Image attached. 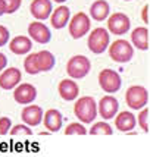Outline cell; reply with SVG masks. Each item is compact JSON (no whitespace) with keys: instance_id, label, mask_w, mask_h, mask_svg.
<instances>
[{"instance_id":"obj_1","label":"cell","mask_w":150,"mask_h":157,"mask_svg":"<svg viewBox=\"0 0 150 157\" xmlns=\"http://www.w3.org/2000/svg\"><path fill=\"white\" fill-rule=\"evenodd\" d=\"M74 113L82 123H91L97 115V104L93 97H82L74 106Z\"/></svg>"},{"instance_id":"obj_2","label":"cell","mask_w":150,"mask_h":157,"mask_svg":"<svg viewBox=\"0 0 150 157\" xmlns=\"http://www.w3.org/2000/svg\"><path fill=\"white\" fill-rule=\"evenodd\" d=\"M109 56L118 63H127L134 56V47L127 40H116L109 47Z\"/></svg>"},{"instance_id":"obj_3","label":"cell","mask_w":150,"mask_h":157,"mask_svg":"<svg viewBox=\"0 0 150 157\" xmlns=\"http://www.w3.org/2000/svg\"><path fill=\"white\" fill-rule=\"evenodd\" d=\"M125 101L131 109L141 110V107H144L149 101V93L141 85H132L125 93Z\"/></svg>"},{"instance_id":"obj_4","label":"cell","mask_w":150,"mask_h":157,"mask_svg":"<svg viewBox=\"0 0 150 157\" xmlns=\"http://www.w3.org/2000/svg\"><path fill=\"white\" fill-rule=\"evenodd\" d=\"M91 63L85 56H74L66 65V74L74 79H81L90 72Z\"/></svg>"},{"instance_id":"obj_5","label":"cell","mask_w":150,"mask_h":157,"mask_svg":"<svg viewBox=\"0 0 150 157\" xmlns=\"http://www.w3.org/2000/svg\"><path fill=\"white\" fill-rule=\"evenodd\" d=\"M109 33L105 28H96L94 31H91L89 37V48L91 53L94 55H100L103 53L106 47L109 46Z\"/></svg>"},{"instance_id":"obj_6","label":"cell","mask_w":150,"mask_h":157,"mask_svg":"<svg viewBox=\"0 0 150 157\" xmlns=\"http://www.w3.org/2000/svg\"><path fill=\"white\" fill-rule=\"evenodd\" d=\"M99 84L105 93L113 94L121 88L122 81H121V76L118 75V72L112 71V69H105L99 74Z\"/></svg>"},{"instance_id":"obj_7","label":"cell","mask_w":150,"mask_h":157,"mask_svg":"<svg viewBox=\"0 0 150 157\" xmlns=\"http://www.w3.org/2000/svg\"><path fill=\"white\" fill-rule=\"evenodd\" d=\"M90 31V19L84 12H78L72 16L71 24H69V34L72 38L78 40L82 35H85Z\"/></svg>"},{"instance_id":"obj_8","label":"cell","mask_w":150,"mask_h":157,"mask_svg":"<svg viewBox=\"0 0 150 157\" xmlns=\"http://www.w3.org/2000/svg\"><path fill=\"white\" fill-rule=\"evenodd\" d=\"M130 18L125 13H113L108 21V28L112 34L122 35L130 31Z\"/></svg>"},{"instance_id":"obj_9","label":"cell","mask_w":150,"mask_h":157,"mask_svg":"<svg viewBox=\"0 0 150 157\" xmlns=\"http://www.w3.org/2000/svg\"><path fill=\"white\" fill-rule=\"evenodd\" d=\"M35 97H37V90L31 84H21L14 93L15 101L19 104H30L35 100Z\"/></svg>"},{"instance_id":"obj_10","label":"cell","mask_w":150,"mask_h":157,"mask_svg":"<svg viewBox=\"0 0 150 157\" xmlns=\"http://www.w3.org/2000/svg\"><path fill=\"white\" fill-rule=\"evenodd\" d=\"M28 34L31 35V38H33L35 43H40V44H46V43H49L50 38H52L50 29H49L44 24H41V22H33V24H30Z\"/></svg>"},{"instance_id":"obj_11","label":"cell","mask_w":150,"mask_h":157,"mask_svg":"<svg viewBox=\"0 0 150 157\" xmlns=\"http://www.w3.org/2000/svg\"><path fill=\"white\" fill-rule=\"evenodd\" d=\"M118 107H119V103L115 97L112 96H106L103 97L100 103H99V112H100V116L103 119H112L115 117L116 112H118Z\"/></svg>"},{"instance_id":"obj_12","label":"cell","mask_w":150,"mask_h":157,"mask_svg":"<svg viewBox=\"0 0 150 157\" xmlns=\"http://www.w3.org/2000/svg\"><path fill=\"white\" fill-rule=\"evenodd\" d=\"M30 12L37 19H47L52 13V2L50 0H33L30 6Z\"/></svg>"},{"instance_id":"obj_13","label":"cell","mask_w":150,"mask_h":157,"mask_svg":"<svg viewBox=\"0 0 150 157\" xmlns=\"http://www.w3.org/2000/svg\"><path fill=\"white\" fill-rule=\"evenodd\" d=\"M21 71L16 68L6 69L2 75H0V87L3 90H12L21 82Z\"/></svg>"},{"instance_id":"obj_14","label":"cell","mask_w":150,"mask_h":157,"mask_svg":"<svg viewBox=\"0 0 150 157\" xmlns=\"http://www.w3.org/2000/svg\"><path fill=\"white\" fill-rule=\"evenodd\" d=\"M21 116H22V121L27 123V125H30V126H37V125L41 122L43 110H41V107H38V106H27V107H24Z\"/></svg>"},{"instance_id":"obj_15","label":"cell","mask_w":150,"mask_h":157,"mask_svg":"<svg viewBox=\"0 0 150 157\" xmlns=\"http://www.w3.org/2000/svg\"><path fill=\"white\" fill-rule=\"evenodd\" d=\"M131 41L134 47L140 48V50H147L149 48V29L146 27L136 28L131 34Z\"/></svg>"},{"instance_id":"obj_16","label":"cell","mask_w":150,"mask_h":157,"mask_svg":"<svg viewBox=\"0 0 150 157\" xmlns=\"http://www.w3.org/2000/svg\"><path fill=\"white\" fill-rule=\"evenodd\" d=\"M44 126L47 128L50 132H56V131H59L62 128V115L59 113V110L56 109H50L46 112V115H44Z\"/></svg>"},{"instance_id":"obj_17","label":"cell","mask_w":150,"mask_h":157,"mask_svg":"<svg viewBox=\"0 0 150 157\" xmlns=\"http://www.w3.org/2000/svg\"><path fill=\"white\" fill-rule=\"evenodd\" d=\"M59 96L66 101L74 100L78 96V85L72 79H63L59 84Z\"/></svg>"},{"instance_id":"obj_18","label":"cell","mask_w":150,"mask_h":157,"mask_svg":"<svg viewBox=\"0 0 150 157\" xmlns=\"http://www.w3.org/2000/svg\"><path fill=\"white\" fill-rule=\"evenodd\" d=\"M33 47V43L31 40L28 38V37H15L14 40L10 41V44H9V48H10V52L15 53V55H25L28 53L30 50Z\"/></svg>"},{"instance_id":"obj_19","label":"cell","mask_w":150,"mask_h":157,"mask_svg":"<svg viewBox=\"0 0 150 157\" xmlns=\"http://www.w3.org/2000/svg\"><path fill=\"white\" fill-rule=\"evenodd\" d=\"M115 125L119 131L128 132V131L134 129V126H136V116L130 112H121L115 119Z\"/></svg>"},{"instance_id":"obj_20","label":"cell","mask_w":150,"mask_h":157,"mask_svg":"<svg viewBox=\"0 0 150 157\" xmlns=\"http://www.w3.org/2000/svg\"><path fill=\"white\" fill-rule=\"evenodd\" d=\"M90 15L94 21H105L109 15V3L106 0H96L90 7Z\"/></svg>"},{"instance_id":"obj_21","label":"cell","mask_w":150,"mask_h":157,"mask_svg":"<svg viewBox=\"0 0 150 157\" xmlns=\"http://www.w3.org/2000/svg\"><path fill=\"white\" fill-rule=\"evenodd\" d=\"M37 66L40 72H49L55 66V56L47 50H41L37 53Z\"/></svg>"},{"instance_id":"obj_22","label":"cell","mask_w":150,"mask_h":157,"mask_svg":"<svg viewBox=\"0 0 150 157\" xmlns=\"http://www.w3.org/2000/svg\"><path fill=\"white\" fill-rule=\"evenodd\" d=\"M52 25L56 28V29H61L63 28L69 21V9L66 6H61L57 7L53 15H52Z\"/></svg>"},{"instance_id":"obj_23","label":"cell","mask_w":150,"mask_h":157,"mask_svg":"<svg viewBox=\"0 0 150 157\" xmlns=\"http://www.w3.org/2000/svg\"><path fill=\"white\" fill-rule=\"evenodd\" d=\"M91 135H112V128L106 122H97L93 125V128L89 131Z\"/></svg>"},{"instance_id":"obj_24","label":"cell","mask_w":150,"mask_h":157,"mask_svg":"<svg viewBox=\"0 0 150 157\" xmlns=\"http://www.w3.org/2000/svg\"><path fill=\"white\" fill-rule=\"evenodd\" d=\"M24 68L27 71V74H30V75H35V74L40 72V71H38V66H37V53H33V55H30L27 59H25Z\"/></svg>"},{"instance_id":"obj_25","label":"cell","mask_w":150,"mask_h":157,"mask_svg":"<svg viewBox=\"0 0 150 157\" xmlns=\"http://www.w3.org/2000/svg\"><path fill=\"white\" fill-rule=\"evenodd\" d=\"M65 134L66 135H85L87 129L82 126L81 123H71L68 128L65 129Z\"/></svg>"},{"instance_id":"obj_26","label":"cell","mask_w":150,"mask_h":157,"mask_svg":"<svg viewBox=\"0 0 150 157\" xmlns=\"http://www.w3.org/2000/svg\"><path fill=\"white\" fill-rule=\"evenodd\" d=\"M138 123H140V128L144 132H149V109H143L138 115Z\"/></svg>"},{"instance_id":"obj_27","label":"cell","mask_w":150,"mask_h":157,"mask_svg":"<svg viewBox=\"0 0 150 157\" xmlns=\"http://www.w3.org/2000/svg\"><path fill=\"white\" fill-rule=\"evenodd\" d=\"M6 5V13H14L21 7L22 0H3Z\"/></svg>"},{"instance_id":"obj_28","label":"cell","mask_w":150,"mask_h":157,"mask_svg":"<svg viewBox=\"0 0 150 157\" xmlns=\"http://www.w3.org/2000/svg\"><path fill=\"white\" fill-rule=\"evenodd\" d=\"M19 134H25V135H31L33 131L25 125H15L12 128V135H19Z\"/></svg>"},{"instance_id":"obj_29","label":"cell","mask_w":150,"mask_h":157,"mask_svg":"<svg viewBox=\"0 0 150 157\" xmlns=\"http://www.w3.org/2000/svg\"><path fill=\"white\" fill-rule=\"evenodd\" d=\"M10 119L9 117H0V135H6L10 129Z\"/></svg>"},{"instance_id":"obj_30","label":"cell","mask_w":150,"mask_h":157,"mask_svg":"<svg viewBox=\"0 0 150 157\" xmlns=\"http://www.w3.org/2000/svg\"><path fill=\"white\" fill-rule=\"evenodd\" d=\"M9 40V31H7L6 27H3V25H0V47L2 46H5Z\"/></svg>"},{"instance_id":"obj_31","label":"cell","mask_w":150,"mask_h":157,"mask_svg":"<svg viewBox=\"0 0 150 157\" xmlns=\"http://www.w3.org/2000/svg\"><path fill=\"white\" fill-rule=\"evenodd\" d=\"M143 21L144 24H149V5H146L143 9Z\"/></svg>"},{"instance_id":"obj_32","label":"cell","mask_w":150,"mask_h":157,"mask_svg":"<svg viewBox=\"0 0 150 157\" xmlns=\"http://www.w3.org/2000/svg\"><path fill=\"white\" fill-rule=\"evenodd\" d=\"M6 63H7L6 56L3 55V53H0V71H3V69H5V66H6Z\"/></svg>"},{"instance_id":"obj_33","label":"cell","mask_w":150,"mask_h":157,"mask_svg":"<svg viewBox=\"0 0 150 157\" xmlns=\"http://www.w3.org/2000/svg\"><path fill=\"white\" fill-rule=\"evenodd\" d=\"M3 13H6V5H5L3 0H0V16Z\"/></svg>"},{"instance_id":"obj_34","label":"cell","mask_w":150,"mask_h":157,"mask_svg":"<svg viewBox=\"0 0 150 157\" xmlns=\"http://www.w3.org/2000/svg\"><path fill=\"white\" fill-rule=\"evenodd\" d=\"M55 2H57V3H63V2H66V0H55Z\"/></svg>"},{"instance_id":"obj_35","label":"cell","mask_w":150,"mask_h":157,"mask_svg":"<svg viewBox=\"0 0 150 157\" xmlns=\"http://www.w3.org/2000/svg\"><path fill=\"white\" fill-rule=\"evenodd\" d=\"M127 2H130V0H127Z\"/></svg>"}]
</instances>
